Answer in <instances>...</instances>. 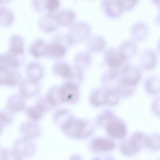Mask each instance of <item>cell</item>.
Here are the masks:
<instances>
[{"instance_id":"obj_30","label":"cell","mask_w":160,"mask_h":160,"mask_svg":"<svg viewBox=\"0 0 160 160\" xmlns=\"http://www.w3.org/2000/svg\"><path fill=\"white\" fill-rule=\"evenodd\" d=\"M27 73L28 78L38 82L42 76L43 69L39 64L33 62L29 64L28 66Z\"/></svg>"},{"instance_id":"obj_18","label":"cell","mask_w":160,"mask_h":160,"mask_svg":"<svg viewBox=\"0 0 160 160\" xmlns=\"http://www.w3.org/2000/svg\"><path fill=\"white\" fill-rule=\"evenodd\" d=\"M107 42L105 38L100 35L89 37L86 42V47L89 52L99 53L106 49Z\"/></svg>"},{"instance_id":"obj_25","label":"cell","mask_w":160,"mask_h":160,"mask_svg":"<svg viewBox=\"0 0 160 160\" xmlns=\"http://www.w3.org/2000/svg\"><path fill=\"white\" fill-rule=\"evenodd\" d=\"M24 98L21 94L12 95L8 100L7 108L12 113L23 110L25 108Z\"/></svg>"},{"instance_id":"obj_42","label":"cell","mask_w":160,"mask_h":160,"mask_svg":"<svg viewBox=\"0 0 160 160\" xmlns=\"http://www.w3.org/2000/svg\"><path fill=\"white\" fill-rule=\"evenodd\" d=\"M12 0H0V4H5L10 2Z\"/></svg>"},{"instance_id":"obj_15","label":"cell","mask_w":160,"mask_h":160,"mask_svg":"<svg viewBox=\"0 0 160 160\" xmlns=\"http://www.w3.org/2000/svg\"><path fill=\"white\" fill-rule=\"evenodd\" d=\"M101 5L106 15L112 18L118 17L124 11L119 0H102Z\"/></svg>"},{"instance_id":"obj_36","label":"cell","mask_w":160,"mask_h":160,"mask_svg":"<svg viewBox=\"0 0 160 160\" xmlns=\"http://www.w3.org/2000/svg\"><path fill=\"white\" fill-rule=\"evenodd\" d=\"M12 113L7 108L0 110V125L2 127L8 125L11 122Z\"/></svg>"},{"instance_id":"obj_19","label":"cell","mask_w":160,"mask_h":160,"mask_svg":"<svg viewBox=\"0 0 160 160\" xmlns=\"http://www.w3.org/2000/svg\"><path fill=\"white\" fill-rule=\"evenodd\" d=\"M19 130L23 137L30 139L38 137L41 133L39 125L34 121L23 122L20 125Z\"/></svg>"},{"instance_id":"obj_35","label":"cell","mask_w":160,"mask_h":160,"mask_svg":"<svg viewBox=\"0 0 160 160\" xmlns=\"http://www.w3.org/2000/svg\"><path fill=\"white\" fill-rule=\"evenodd\" d=\"M116 117L111 111H105L98 115L96 118V122L99 126H104L108 122Z\"/></svg>"},{"instance_id":"obj_5","label":"cell","mask_w":160,"mask_h":160,"mask_svg":"<svg viewBox=\"0 0 160 160\" xmlns=\"http://www.w3.org/2000/svg\"><path fill=\"white\" fill-rule=\"evenodd\" d=\"M138 59L139 67L144 71L152 70L158 64V53L152 48H148L143 50L140 53Z\"/></svg>"},{"instance_id":"obj_11","label":"cell","mask_w":160,"mask_h":160,"mask_svg":"<svg viewBox=\"0 0 160 160\" xmlns=\"http://www.w3.org/2000/svg\"><path fill=\"white\" fill-rule=\"evenodd\" d=\"M63 38L59 36L54 41L47 44L45 56L57 59L63 57L66 54L67 48L62 42Z\"/></svg>"},{"instance_id":"obj_23","label":"cell","mask_w":160,"mask_h":160,"mask_svg":"<svg viewBox=\"0 0 160 160\" xmlns=\"http://www.w3.org/2000/svg\"><path fill=\"white\" fill-rule=\"evenodd\" d=\"M59 25L55 14H48L43 16L39 22L40 29L46 32H51L54 31Z\"/></svg>"},{"instance_id":"obj_20","label":"cell","mask_w":160,"mask_h":160,"mask_svg":"<svg viewBox=\"0 0 160 160\" xmlns=\"http://www.w3.org/2000/svg\"><path fill=\"white\" fill-rule=\"evenodd\" d=\"M19 88L21 94L24 98H28L37 94L39 90L40 87L38 82L28 78L21 82Z\"/></svg>"},{"instance_id":"obj_1","label":"cell","mask_w":160,"mask_h":160,"mask_svg":"<svg viewBox=\"0 0 160 160\" xmlns=\"http://www.w3.org/2000/svg\"><path fill=\"white\" fill-rule=\"evenodd\" d=\"M69 136L78 139H83L89 137L93 132V128L88 121L82 119L71 120L62 129Z\"/></svg>"},{"instance_id":"obj_6","label":"cell","mask_w":160,"mask_h":160,"mask_svg":"<svg viewBox=\"0 0 160 160\" xmlns=\"http://www.w3.org/2000/svg\"><path fill=\"white\" fill-rule=\"evenodd\" d=\"M60 97L62 103L72 104L76 102L79 96L78 85L67 81L58 87Z\"/></svg>"},{"instance_id":"obj_38","label":"cell","mask_w":160,"mask_h":160,"mask_svg":"<svg viewBox=\"0 0 160 160\" xmlns=\"http://www.w3.org/2000/svg\"><path fill=\"white\" fill-rule=\"evenodd\" d=\"M60 5L59 0H46V10L49 12H53L58 10Z\"/></svg>"},{"instance_id":"obj_14","label":"cell","mask_w":160,"mask_h":160,"mask_svg":"<svg viewBox=\"0 0 160 160\" xmlns=\"http://www.w3.org/2000/svg\"><path fill=\"white\" fill-rule=\"evenodd\" d=\"M122 58L125 62L134 56L137 53L138 47L137 42L132 39L122 41L118 48Z\"/></svg>"},{"instance_id":"obj_37","label":"cell","mask_w":160,"mask_h":160,"mask_svg":"<svg viewBox=\"0 0 160 160\" xmlns=\"http://www.w3.org/2000/svg\"><path fill=\"white\" fill-rule=\"evenodd\" d=\"M120 96L114 89L107 88V104L115 106L118 103Z\"/></svg>"},{"instance_id":"obj_2","label":"cell","mask_w":160,"mask_h":160,"mask_svg":"<svg viewBox=\"0 0 160 160\" xmlns=\"http://www.w3.org/2000/svg\"><path fill=\"white\" fill-rule=\"evenodd\" d=\"M121 80L130 85L137 86L142 79L141 69L136 65L130 63L123 64L120 70Z\"/></svg>"},{"instance_id":"obj_31","label":"cell","mask_w":160,"mask_h":160,"mask_svg":"<svg viewBox=\"0 0 160 160\" xmlns=\"http://www.w3.org/2000/svg\"><path fill=\"white\" fill-rule=\"evenodd\" d=\"M14 15L12 11L8 8L0 7V26L7 27L12 23Z\"/></svg>"},{"instance_id":"obj_41","label":"cell","mask_w":160,"mask_h":160,"mask_svg":"<svg viewBox=\"0 0 160 160\" xmlns=\"http://www.w3.org/2000/svg\"><path fill=\"white\" fill-rule=\"evenodd\" d=\"M152 109L153 113L157 115H159V98H156L152 105Z\"/></svg>"},{"instance_id":"obj_33","label":"cell","mask_w":160,"mask_h":160,"mask_svg":"<svg viewBox=\"0 0 160 160\" xmlns=\"http://www.w3.org/2000/svg\"><path fill=\"white\" fill-rule=\"evenodd\" d=\"M144 145L154 151L160 149V136L158 133H152L144 137Z\"/></svg>"},{"instance_id":"obj_3","label":"cell","mask_w":160,"mask_h":160,"mask_svg":"<svg viewBox=\"0 0 160 160\" xmlns=\"http://www.w3.org/2000/svg\"><path fill=\"white\" fill-rule=\"evenodd\" d=\"M144 134L139 132H136L128 139L124 141L120 145V150L124 155L130 156L138 152L144 144Z\"/></svg>"},{"instance_id":"obj_9","label":"cell","mask_w":160,"mask_h":160,"mask_svg":"<svg viewBox=\"0 0 160 160\" xmlns=\"http://www.w3.org/2000/svg\"><path fill=\"white\" fill-rule=\"evenodd\" d=\"M104 127L107 133L112 138L122 139L126 135L127 129L125 123L117 117L108 122Z\"/></svg>"},{"instance_id":"obj_10","label":"cell","mask_w":160,"mask_h":160,"mask_svg":"<svg viewBox=\"0 0 160 160\" xmlns=\"http://www.w3.org/2000/svg\"><path fill=\"white\" fill-rule=\"evenodd\" d=\"M16 68L0 67V85L12 86L18 83L20 76Z\"/></svg>"},{"instance_id":"obj_29","label":"cell","mask_w":160,"mask_h":160,"mask_svg":"<svg viewBox=\"0 0 160 160\" xmlns=\"http://www.w3.org/2000/svg\"><path fill=\"white\" fill-rule=\"evenodd\" d=\"M9 52L18 55H23L24 42L22 38L17 35L12 36L9 41Z\"/></svg>"},{"instance_id":"obj_4","label":"cell","mask_w":160,"mask_h":160,"mask_svg":"<svg viewBox=\"0 0 160 160\" xmlns=\"http://www.w3.org/2000/svg\"><path fill=\"white\" fill-rule=\"evenodd\" d=\"M91 33V29L87 23L78 22L73 24L67 35L70 44H74L88 39Z\"/></svg>"},{"instance_id":"obj_16","label":"cell","mask_w":160,"mask_h":160,"mask_svg":"<svg viewBox=\"0 0 160 160\" xmlns=\"http://www.w3.org/2000/svg\"><path fill=\"white\" fill-rule=\"evenodd\" d=\"M149 33L148 25L143 22L134 24L131 28L130 34L131 39L137 42H142L147 38Z\"/></svg>"},{"instance_id":"obj_34","label":"cell","mask_w":160,"mask_h":160,"mask_svg":"<svg viewBox=\"0 0 160 160\" xmlns=\"http://www.w3.org/2000/svg\"><path fill=\"white\" fill-rule=\"evenodd\" d=\"M136 87L125 84L120 80L115 90L120 96L128 97L131 96L134 93Z\"/></svg>"},{"instance_id":"obj_7","label":"cell","mask_w":160,"mask_h":160,"mask_svg":"<svg viewBox=\"0 0 160 160\" xmlns=\"http://www.w3.org/2000/svg\"><path fill=\"white\" fill-rule=\"evenodd\" d=\"M103 61L108 69H120L124 62L118 48L110 47L106 49L103 55Z\"/></svg>"},{"instance_id":"obj_24","label":"cell","mask_w":160,"mask_h":160,"mask_svg":"<svg viewBox=\"0 0 160 160\" xmlns=\"http://www.w3.org/2000/svg\"><path fill=\"white\" fill-rule=\"evenodd\" d=\"M107 88L103 87L94 89L91 92L89 98L91 104L95 107L107 104Z\"/></svg>"},{"instance_id":"obj_40","label":"cell","mask_w":160,"mask_h":160,"mask_svg":"<svg viewBox=\"0 0 160 160\" xmlns=\"http://www.w3.org/2000/svg\"><path fill=\"white\" fill-rule=\"evenodd\" d=\"M125 10L132 9L136 5L138 0H119Z\"/></svg>"},{"instance_id":"obj_17","label":"cell","mask_w":160,"mask_h":160,"mask_svg":"<svg viewBox=\"0 0 160 160\" xmlns=\"http://www.w3.org/2000/svg\"><path fill=\"white\" fill-rule=\"evenodd\" d=\"M115 144L110 139L101 137L93 139L90 144V148L93 151L102 152L110 151L115 147Z\"/></svg>"},{"instance_id":"obj_27","label":"cell","mask_w":160,"mask_h":160,"mask_svg":"<svg viewBox=\"0 0 160 160\" xmlns=\"http://www.w3.org/2000/svg\"><path fill=\"white\" fill-rule=\"evenodd\" d=\"M92 60V57L89 52H82L76 56L74 67L83 71L90 66Z\"/></svg>"},{"instance_id":"obj_8","label":"cell","mask_w":160,"mask_h":160,"mask_svg":"<svg viewBox=\"0 0 160 160\" xmlns=\"http://www.w3.org/2000/svg\"><path fill=\"white\" fill-rule=\"evenodd\" d=\"M13 148L21 159L32 156L35 152L36 147L32 139L23 137L16 140Z\"/></svg>"},{"instance_id":"obj_21","label":"cell","mask_w":160,"mask_h":160,"mask_svg":"<svg viewBox=\"0 0 160 160\" xmlns=\"http://www.w3.org/2000/svg\"><path fill=\"white\" fill-rule=\"evenodd\" d=\"M143 87L145 91L151 95H156L160 92V80L159 76L152 75L147 77L144 80Z\"/></svg>"},{"instance_id":"obj_43","label":"cell","mask_w":160,"mask_h":160,"mask_svg":"<svg viewBox=\"0 0 160 160\" xmlns=\"http://www.w3.org/2000/svg\"><path fill=\"white\" fill-rule=\"evenodd\" d=\"M2 149H1L0 148V158H2Z\"/></svg>"},{"instance_id":"obj_22","label":"cell","mask_w":160,"mask_h":160,"mask_svg":"<svg viewBox=\"0 0 160 160\" xmlns=\"http://www.w3.org/2000/svg\"><path fill=\"white\" fill-rule=\"evenodd\" d=\"M52 69L56 74L67 81H71L74 75V69H72L68 64L64 62H57L54 65Z\"/></svg>"},{"instance_id":"obj_12","label":"cell","mask_w":160,"mask_h":160,"mask_svg":"<svg viewBox=\"0 0 160 160\" xmlns=\"http://www.w3.org/2000/svg\"><path fill=\"white\" fill-rule=\"evenodd\" d=\"M120 70L108 69L105 70L101 77L102 86L107 88L115 90L121 80Z\"/></svg>"},{"instance_id":"obj_26","label":"cell","mask_w":160,"mask_h":160,"mask_svg":"<svg viewBox=\"0 0 160 160\" xmlns=\"http://www.w3.org/2000/svg\"><path fill=\"white\" fill-rule=\"evenodd\" d=\"M74 117L68 110L64 108L58 109L54 116V120L57 125L62 129Z\"/></svg>"},{"instance_id":"obj_13","label":"cell","mask_w":160,"mask_h":160,"mask_svg":"<svg viewBox=\"0 0 160 160\" xmlns=\"http://www.w3.org/2000/svg\"><path fill=\"white\" fill-rule=\"evenodd\" d=\"M50 108L44 97L40 99L34 105L28 108L26 112L31 120L36 121L39 120L44 112Z\"/></svg>"},{"instance_id":"obj_28","label":"cell","mask_w":160,"mask_h":160,"mask_svg":"<svg viewBox=\"0 0 160 160\" xmlns=\"http://www.w3.org/2000/svg\"><path fill=\"white\" fill-rule=\"evenodd\" d=\"M55 15L58 25L65 26L70 25L75 18L74 12L67 9L61 10Z\"/></svg>"},{"instance_id":"obj_32","label":"cell","mask_w":160,"mask_h":160,"mask_svg":"<svg viewBox=\"0 0 160 160\" xmlns=\"http://www.w3.org/2000/svg\"><path fill=\"white\" fill-rule=\"evenodd\" d=\"M47 45L43 40H37L31 48V52L32 55L36 58L45 56Z\"/></svg>"},{"instance_id":"obj_39","label":"cell","mask_w":160,"mask_h":160,"mask_svg":"<svg viewBox=\"0 0 160 160\" xmlns=\"http://www.w3.org/2000/svg\"><path fill=\"white\" fill-rule=\"evenodd\" d=\"M46 0H32V5L37 11L42 12L46 10Z\"/></svg>"}]
</instances>
